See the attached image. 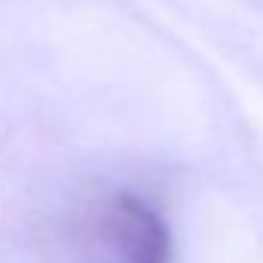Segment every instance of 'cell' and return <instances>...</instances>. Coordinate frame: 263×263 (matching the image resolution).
Here are the masks:
<instances>
[{
    "label": "cell",
    "mask_w": 263,
    "mask_h": 263,
    "mask_svg": "<svg viewBox=\"0 0 263 263\" xmlns=\"http://www.w3.org/2000/svg\"><path fill=\"white\" fill-rule=\"evenodd\" d=\"M92 236L110 263H168L172 233L165 220L132 193H114L98 202Z\"/></svg>",
    "instance_id": "obj_1"
}]
</instances>
